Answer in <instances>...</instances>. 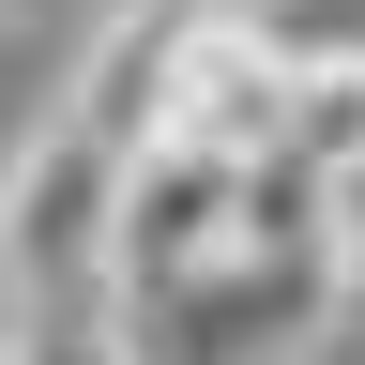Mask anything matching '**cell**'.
I'll return each instance as SVG.
<instances>
[{"label": "cell", "mask_w": 365, "mask_h": 365, "mask_svg": "<svg viewBox=\"0 0 365 365\" xmlns=\"http://www.w3.org/2000/svg\"><path fill=\"white\" fill-rule=\"evenodd\" d=\"M122 168H137V137L76 122V107H46V122L16 137V168H0V304H76V289H107Z\"/></svg>", "instance_id": "obj_1"}, {"label": "cell", "mask_w": 365, "mask_h": 365, "mask_svg": "<svg viewBox=\"0 0 365 365\" xmlns=\"http://www.w3.org/2000/svg\"><path fill=\"white\" fill-rule=\"evenodd\" d=\"M137 365H304L335 335V259H213L198 289L122 319Z\"/></svg>", "instance_id": "obj_2"}, {"label": "cell", "mask_w": 365, "mask_h": 365, "mask_svg": "<svg viewBox=\"0 0 365 365\" xmlns=\"http://www.w3.org/2000/svg\"><path fill=\"white\" fill-rule=\"evenodd\" d=\"M228 259V168L213 153H168V137H137V168H122V228H107V304H168V289H198V274Z\"/></svg>", "instance_id": "obj_3"}, {"label": "cell", "mask_w": 365, "mask_h": 365, "mask_svg": "<svg viewBox=\"0 0 365 365\" xmlns=\"http://www.w3.org/2000/svg\"><path fill=\"white\" fill-rule=\"evenodd\" d=\"M153 137L168 153H213V168H259V153H289V76H274L228 16H182L168 76H153Z\"/></svg>", "instance_id": "obj_4"}, {"label": "cell", "mask_w": 365, "mask_h": 365, "mask_svg": "<svg viewBox=\"0 0 365 365\" xmlns=\"http://www.w3.org/2000/svg\"><path fill=\"white\" fill-rule=\"evenodd\" d=\"M228 31H244V46H259L289 91H319V76H365V0H244Z\"/></svg>", "instance_id": "obj_5"}, {"label": "cell", "mask_w": 365, "mask_h": 365, "mask_svg": "<svg viewBox=\"0 0 365 365\" xmlns=\"http://www.w3.org/2000/svg\"><path fill=\"white\" fill-rule=\"evenodd\" d=\"M0 365H137L122 304L76 289V304H0Z\"/></svg>", "instance_id": "obj_6"}, {"label": "cell", "mask_w": 365, "mask_h": 365, "mask_svg": "<svg viewBox=\"0 0 365 365\" xmlns=\"http://www.w3.org/2000/svg\"><path fill=\"white\" fill-rule=\"evenodd\" d=\"M335 335H365V244H335Z\"/></svg>", "instance_id": "obj_7"}, {"label": "cell", "mask_w": 365, "mask_h": 365, "mask_svg": "<svg viewBox=\"0 0 365 365\" xmlns=\"http://www.w3.org/2000/svg\"><path fill=\"white\" fill-rule=\"evenodd\" d=\"M168 16H244V0H168Z\"/></svg>", "instance_id": "obj_8"}, {"label": "cell", "mask_w": 365, "mask_h": 365, "mask_svg": "<svg viewBox=\"0 0 365 365\" xmlns=\"http://www.w3.org/2000/svg\"><path fill=\"white\" fill-rule=\"evenodd\" d=\"M0 16H16V0H0Z\"/></svg>", "instance_id": "obj_9"}]
</instances>
